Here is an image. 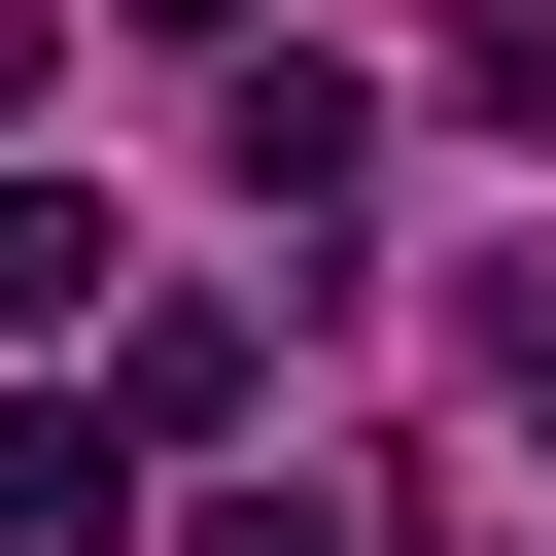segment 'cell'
<instances>
[{
    "mask_svg": "<svg viewBox=\"0 0 556 556\" xmlns=\"http://www.w3.org/2000/svg\"><path fill=\"white\" fill-rule=\"evenodd\" d=\"M382 174V70H313V35H243V208H348Z\"/></svg>",
    "mask_w": 556,
    "mask_h": 556,
    "instance_id": "6da1fadb",
    "label": "cell"
},
{
    "mask_svg": "<svg viewBox=\"0 0 556 556\" xmlns=\"http://www.w3.org/2000/svg\"><path fill=\"white\" fill-rule=\"evenodd\" d=\"M104 486H139V417H0V556H104Z\"/></svg>",
    "mask_w": 556,
    "mask_h": 556,
    "instance_id": "7a4b0ae2",
    "label": "cell"
},
{
    "mask_svg": "<svg viewBox=\"0 0 556 556\" xmlns=\"http://www.w3.org/2000/svg\"><path fill=\"white\" fill-rule=\"evenodd\" d=\"M70 313H104V208H70V174H0V348H70Z\"/></svg>",
    "mask_w": 556,
    "mask_h": 556,
    "instance_id": "3957f363",
    "label": "cell"
},
{
    "mask_svg": "<svg viewBox=\"0 0 556 556\" xmlns=\"http://www.w3.org/2000/svg\"><path fill=\"white\" fill-rule=\"evenodd\" d=\"M208 556H348V521H313V486H243V521H208Z\"/></svg>",
    "mask_w": 556,
    "mask_h": 556,
    "instance_id": "277c9868",
    "label": "cell"
},
{
    "mask_svg": "<svg viewBox=\"0 0 556 556\" xmlns=\"http://www.w3.org/2000/svg\"><path fill=\"white\" fill-rule=\"evenodd\" d=\"M486 382H521V452H556V313H521V348H486Z\"/></svg>",
    "mask_w": 556,
    "mask_h": 556,
    "instance_id": "5b68a950",
    "label": "cell"
}]
</instances>
